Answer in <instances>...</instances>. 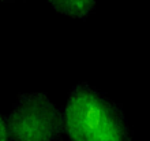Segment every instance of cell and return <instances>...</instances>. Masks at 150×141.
<instances>
[{
	"label": "cell",
	"instance_id": "6da1fadb",
	"mask_svg": "<svg viewBox=\"0 0 150 141\" xmlns=\"http://www.w3.org/2000/svg\"><path fill=\"white\" fill-rule=\"evenodd\" d=\"M63 125L68 141H134L122 104L89 82L68 92Z\"/></svg>",
	"mask_w": 150,
	"mask_h": 141
},
{
	"label": "cell",
	"instance_id": "7a4b0ae2",
	"mask_svg": "<svg viewBox=\"0 0 150 141\" xmlns=\"http://www.w3.org/2000/svg\"><path fill=\"white\" fill-rule=\"evenodd\" d=\"M4 118L8 141H56L64 134L63 110L45 92L19 93Z\"/></svg>",
	"mask_w": 150,
	"mask_h": 141
},
{
	"label": "cell",
	"instance_id": "3957f363",
	"mask_svg": "<svg viewBox=\"0 0 150 141\" xmlns=\"http://www.w3.org/2000/svg\"><path fill=\"white\" fill-rule=\"evenodd\" d=\"M62 15L86 21L96 10V0H47Z\"/></svg>",
	"mask_w": 150,
	"mask_h": 141
},
{
	"label": "cell",
	"instance_id": "277c9868",
	"mask_svg": "<svg viewBox=\"0 0 150 141\" xmlns=\"http://www.w3.org/2000/svg\"><path fill=\"white\" fill-rule=\"evenodd\" d=\"M0 141H8L7 134V125H6V118L0 112Z\"/></svg>",
	"mask_w": 150,
	"mask_h": 141
},
{
	"label": "cell",
	"instance_id": "5b68a950",
	"mask_svg": "<svg viewBox=\"0 0 150 141\" xmlns=\"http://www.w3.org/2000/svg\"><path fill=\"white\" fill-rule=\"evenodd\" d=\"M3 1H7V3H11V1H16V0H3Z\"/></svg>",
	"mask_w": 150,
	"mask_h": 141
}]
</instances>
